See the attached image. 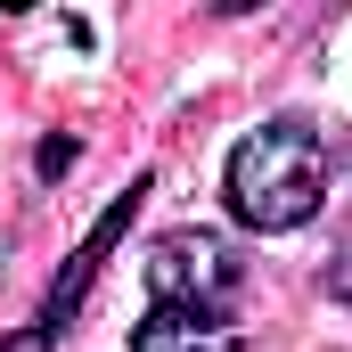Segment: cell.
Segmentation results:
<instances>
[{
  "label": "cell",
  "instance_id": "obj_1",
  "mask_svg": "<svg viewBox=\"0 0 352 352\" xmlns=\"http://www.w3.org/2000/svg\"><path fill=\"white\" fill-rule=\"evenodd\" d=\"M328 173H336V156H328V140H320V123H303V115H270L263 131H246L238 148H230V164H221V197H230V213L246 221V230H303L320 205H328Z\"/></svg>",
  "mask_w": 352,
  "mask_h": 352
},
{
  "label": "cell",
  "instance_id": "obj_2",
  "mask_svg": "<svg viewBox=\"0 0 352 352\" xmlns=\"http://www.w3.org/2000/svg\"><path fill=\"white\" fill-rule=\"evenodd\" d=\"M140 278H148V311H238L246 263L221 230H164Z\"/></svg>",
  "mask_w": 352,
  "mask_h": 352
},
{
  "label": "cell",
  "instance_id": "obj_3",
  "mask_svg": "<svg viewBox=\"0 0 352 352\" xmlns=\"http://www.w3.org/2000/svg\"><path fill=\"white\" fill-rule=\"evenodd\" d=\"M140 197H148V173L131 180V188H115V205H107V213L90 221V238L74 246V254H66V270L50 278V295H41V303L25 311V328H16V336H8L0 352H58V336L74 328V311L90 303V287H98V270H107V254L123 246V230H131Z\"/></svg>",
  "mask_w": 352,
  "mask_h": 352
},
{
  "label": "cell",
  "instance_id": "obj_4",
  "mask_svg": "<svg viewBox=\"0 0 352 352\" xmlns=\"http://www.w3.org/2000/svg\"><path fill=\"white\" fill-rule=\"evenodd\" d=\"M131 352H254V336L238 328V311H148Z\"/></svg>",
  "mask_w": 352,
  "mask_h": 352
},
{
  "label": "cell",
  "instance_id": "obj_5",
  "mask_svg": "<svg viewBox=\"0 0 352 352\" xmlns=\"http://www.w3.org/2000/svg\"><path fill=\"white\" fill-rule=\"evenodd\" d=\"M74 156H82V148H74V140L58 131V140H41V156H33V173H41V180H58L66 164H74Z\"/></svg>",
  "mask_w": 352,
  "mask_h": 352
},
{
  "label": "cell",
  "instance_id": "obj_6",
  "mask_svg": "<svg viewBox=\"0 0 352 352\" xmlns=\"http://www.w3.org/2000/svg\"><path fill=\"white\" fill-rule=\"evenodd\" d=\"M344 164H352V131H344Z\"/></svg>",
  "mask_w": 352,
  "mask_h": 352
}]
</instances>
